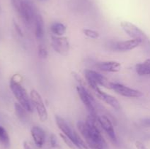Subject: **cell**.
<instances>
[{
	"mask_svg": "<svg viewBox=\"0 0 150 149\" xmlns=\"http://www.w3.org/2000/svg\"><path fill=\"white\" fill-rule=\"evenodd\" d=\"M96 93L100 99H102L103 102L108 104V105L112 107L114 109L117 110H119L121 109V105H120V102L114 96L108 94V93H105V92L102 91H100Z\"/></svg>",
	"mask_w": 150,
	"mask_h": 149,
	"instance_id": "cell-15",
	"label": "cell"
},
{
	"mask_svg": "<svg viewBox=\"0 0 150 149\" xmlns=\"http://www.w3.org/2000/svg\"><path fill=\"white\" fill-rule=\"evenodd\" d=\"M122 29L124 32L130 36L132 39H139L143 42H149V39L147 35L133 23L128 21H122L120 23Z\"/></svg>",
	"mask_w": 150,
	"mask_h": 149,
	"instance_id": "cell-5",
	"label": "cell"
},
{
	"mask_svg": "<svg viewBox=\"0 0 150 149\" xmlns=\"http://www.w3.org/2000/svg\"><path fill=\"white\" fill-rule=\"evenodd\" d=\"M142 42L139 39H132L130 40L120 41L117 42L112 45L111 49L114 51H119V52H126V51H131L134 48L139 47Z\"/></svg>",
	"mask_w": 150,
	"mask_h": 149,
	"instance_id": "cell-10",
	"label": "cell"
},
{
	"mask_svg": "<svg viewBox=\"0 0 150 149\" xmlns=\"http://www.w3.org/2000/svg\"><path fill=\"white\" fill-rule=\"evenodd\" d=\"M0 12H1V7H0Z\"/></svg>",
	"mask_w": 150,
	"mask_h": 149,
	"instance_id": "cell-30",
	"label": "cell"
},
{
	"mask_svg": "<svg viewBox=\"0 0 150 149\" xmlns=\"http://www.w3.org/2000/svg\"><path fill=\"white\" fill-rule=\"evenodd\" d=\"M50 142H51V145L52 148L57 147V137L54 134L51 135V138H50Z\"/></svg>",
	"mask_w": 150,
	"mask_h": 149,
	"instance_id": "cell-24",
	"label": "cell"
},
{
	"mask_svg": "<svg viewBox=\"0 0 150 149\" xmlns=\"http://www.w3.org/2000/svg\"><path fill=\"white\" fill-rule=\"evenodd\" d=\"M23 148L24 149H32L31 146L29 145L27 142H23Z\"/></svg>",
	"mask_w": 150,
	"mask_h": 149,
	"instance_id": "cell-28",
	"label": "cell"
},
{
	"mask_svg": "<svg viewBox=\"0 0 150 149\" xmlns=\"http://www.w3.org/2000/svg\"><path fill=\"white\" fill-rule=\"evenodd\" d=\"M35 34L37 39H41L44 35L43 18L40 14H36L35 18Z\"/></svg>",
	"mask_w": 150,
	"mask_h": 149,
	"instance_id": "cell-16",
	"label": "cell"
},
{
	"mask_svg": "<svg viewBox=\"0 0 150 149\" xmlns=\"http://www.w3.org/2000/svg\"><path fill=\"white\" fill-rule=\"evenodd\" d=\"M83 33L84 34L85 36L89 38H91V39H98L100 36L99 33L97 31L89 29H83Z\"/></svg>",
	"mask_w": 150,
	"mask_h": 149,
	"instance_id": "cell-21",
	"label": "cell"
},
{
	"mask_svg": "<svg viewBox=\"0 0 150 149\" xmlns=\"http://www.w3.org/2000/svg\"><path fill=\"white\" fill-rule=\"evenodd\" d=\"M14 26H15V29H16V32H18V33L20 35H23V33H22V31H21V29L20 27H19V26L17 24V23H16V22L14 21Z\"/></svg>",
	"mask_w": 150,
	"mask_h": 149,
	"instance_id": "cell-27",
	"label": "cell"
},
{
	"mask_svg": "<svg viewBox=\"0 0 150 149\" xmlns=\"http://www.w3.org/2000/svg\"><path fill=\"white\" fill-rule=\"evenodd\" d=\"M42 1H47V0H42Z\"/></svg>",
	"mask_w": 150,
	"mask_h": 149,
	"instance_id": "cell-29",
	"label": "cell"
},
{
	"mask_svg": "<svg viewBox=\"0 0 150 149\" xmlns=\"http://www.w3.org/2000/svg\"><path fill=\"white\" fill-rule=\"evenodd\" d=\"M16 11L18 13L23 23L27 26H30L35 22L37 13H35L32 3L28 0H20V3Z\"/></svg>",
	"mask_w": 150,
	"mask_h": 149,
	"instance_id": "cell-4",
	"label": "cell"
},
{
	"mask_svg": "<svg viewBox=\"0 0 150 149\" xmlns=\"http://www.w3.org/2000/svg\"><path fill=\"white\" fill-rule=\"evenodd\" d=\"M98 118L89 116L86 122L79 121L77 128L90 149H108V145L95 123Z\"/></svg>",
	"mask_w": 150,
	"mask_h": 149,
	"instance_id": "cell-1",
	"label": "cell"
},
{
	"mask_svg": "<svg viewBox=\"0 0 150 149\" xmlns=\"http://www.w3.org/2000/svg\"><path fill=\"white\" fill-rule=\"evenodd\" d=\"M0 143L5 148H8L10 144V140L9 134L5 129L0 126Z\"/></svg>",
	"mask_w": 150,
	"mask_h": 149,
	"instance_id": "cell-19",
	"label": "cell"
},
{
	"mask_svg": "<svg viewBox=\"0 0 150 149\" xmlns=\"http://www.w3.org/2000/svg\"><path fill=\"white\" fill-rule=\"evenodd\" d=\"M60 137H61L63 141L64 142V143H65L66 145H67V146H68L71 149H76L77 148V147L76 146V145L73 143V142L71 140H70V138H69L68 137H67V136L65 135V134H64L63 133H61V134H59Z\"/></svg>",
	"mask_w": 150,
	"mask_h": 149,
	"instance_id": "cell-22",
	"label": "cell"
},
{
	"mask_svg": "<svg viewBox=\"0 0 150 149\" xmlns=\"http://www.w3.org/2000/svg\"><path fill=\"white\" fill-rule=\"evenodd\" d=\"M15 110L17 116L22 121H24L26 118V112L27 111L21 106L19 103L15 104Z\"/></svg>",
	"mask_w": 150,
	"mask_h": 149,
	"instance_id": "cell-20",
	"label": "cell"
},
{
	"mask_svg": "<svg viewBox=\"0 0 150 149\" xmlns=\"http://www.w3.org/2000/svg\"><path fill=\"white\" fill-rule=\"evenodd\" d=\"M10 88L18 103L27 112H32V103H31V100L29 98L26 89L18 81H17L14 78V77L10 79Z\"/></svg>",
	"mask_w": 150,
	"mask_h": 149,
	"instance_id": "cell-2",
	"label": "cell"
},
{
	"mask_svg": "<svg viewBox=\"0 0 150 149\" xmlns=\"http://www.w3.org/2000/svg\"><path fill=\"white\" fill-rule=\"evenodd\" d=\"M51 31L55 36L62 37L66 33L67 28L65 25L60 22H54L51 24Z\"/></svg>",
	"mask_w": 150,
	"mask_h": 149,
	"instance_id": "cell-18",
	"label": "cell"
},
{
	"mask_svg": "<svg viewBox=\"0 0 150 149\" xmlns=\"http://www.w3.org/2000/svg\"><path fill=\"white\" fill-rule=\"evenodd\" d=\"M38 55L42 58H45L48 56V51L43 45H40L38 48Z\"/></svg>",
	"mask_w": 150,
	"mask_h": 149,
	"instance_id": "cell-23",
	"label": "cell"
},
{
	"mask_svg": "<svg viewBox=\"0 0 150 149\" xmlns=\"http://www.w3.org/2000/svg\"><path fill=\"white\" fill-rule=\"evenodd\" d=\"M136 148L137 149H148L144 144L141 141H136L135 143Z\"/></svg>",
	"mask_w": 150,
	"mask_h": 149,
	"instance_id": "cell-25",
	"label": "cell"
},
{
	"mask_svg": "<svg viewBox=\"0 0 150 149\" xmlns=\"http://www.w3.org/2000/svg\"><path fill=\"white\" fill-rule=\"evenodd\" d=\"M141 124L144 127H150V118L142 120L141 121Z\"/></svg>",
	"mask_w": 150,
	"mask_h": 149,
	"instance_id": "cell-26",
	"label": "cell"
},
{
	"mask_svg": "<svg viewBox=\"0 0 150 149\" xmlns=\"http://www.w3.org/2000/svg\"><path fill=\"white\" fill-rule=\"evenodd\" d=\"M95 67L99 70L108 72H117L121 70V64L117 61H108L97 63Z\"/></svg>",
	"mask_w": 150,
	"mask_h": 149,
	"instance_id": "cell-14",
	"label": "cell"
},
{
	"mask_svg": "<svg viewBox=\"0 0 150 149\" xmlns=\"http://www.w3.org/2000/svg\"><path fill=\"white\" fill-rule=\"evenodd\" d=\"M51 39V47L56 52L62 56H65L68 53L70 50V43L67 37L52 35Z\"/></svg>",
	"mask_w": 150,
	"mask_h": 149,
	"instance_id": "cell-8",
	"label": "cell"
},
{
	"mask_svg": "<svg viewBox=\"0 0 150 149\" xmlns=\"http://www.w3.org/2000/svg\"><path fill=\"white\" fill-rule=\"evenodd\" d=\"M31 134L35 145L38 148H42L45 143L46 137L45 131L40 127L35 126L31 129Z\"/></svg>",
	"mask_w": 150,
	"mask_h": 149,
	"instance_id": "cell-12",
	"label": "cell"
},
{
	"mask_svg": "<svg viewBox=\"0 0 150 149\" xmlns=\"http://www.w3.org/2000/svg\"><path fill=\"white\" fill-rule=\"evenodd\" d=\"M30 97L31 102L36 109L40 120L44 122L48 119V111L45 108L42 96L38 93V91L33 89L30 92Z\"/></svg>",
	"mask_w": 150,
	"mask_h": 149,
	"instance_id": "cell-6",
	"label": "cell"
},
{
	"mask_svg": "<svg viewBox=\"0 0 150 149\" xmlns=\"http://www.w3.org/2000/svg\"><path fill=\"white\" fill-rule=\"evenodd\" d=\"M56 123L57 125L58 126L59 129L62 131V132L64 134H65L67 137H68L73 143L75 144V140H74V130L72 129L68 125L65 120L63 118H62L59 115H56L55 116Z\"/></svg>",
	"mask_w": 150,
	"mask_h": 149,
	"instance_id": "cell-13",
	"label": "cell"
},
{
	"mask_svg": "<svg viewBox=\"0 0 150 149\" xmlns=\"http://www.w3.org/2000/svg\"><path fill=\"white\" fill-rule=\"evenodd\" d=\"M136 71L139 75L150 74V59H146L144 62L136 64Z\"/></svg>",
	"mask_w": 150,
	"mask_h": 149,
	"instance_id": "cell-17",
	"label": "cell"
},
{
	"mask_svg": "<svg viewBox=\"0 0 150 149\" xmlns=\"http://www.w3.org/2000/svg\"><path fill=\"white\" fill-rule=\"evenodd\" d=\"M110 89L114 90L118 94L121 96H125V97L130 98H138L143 96V93L139 90L131 89L127 86H124V85L120 84V83H111Z\"/></svg>",
	"mask_w": 150,
	"mask_h": 149,
	"instance_id": "cell-9",
	"label": "cell"
},
{
	"mask_svg": "<svg viewBox=\"0 0 150 149\" xmlns=\"http://www.w3.org/2000/svg\"><path fill=\"white\" fill-rule=\"evenodd\" d=\"M98 122L101 127V128L106 132L108 137L114 143L117 142V136H116L115 131H114V126L111 121L105 115H101L98 117Z\"/></svg>",
	"mask_w": 150,
	"mask_h": 149,
	"instance_id": "cell-11",
	"label": "cell"
},
{
	"mask_svg": "<svg viewBox=\"0 0 150 149\" xmlns=\"http://www.w3.org/2000/svg\"><path fill=\"white\" fill-rule=\"evenodd\" d=\"M76 90H77L81 100L83 102V105L88 110L90 115L98 118V115L97 114L96 108H95L96 105H95V99L92 97V96L89 94V92L86 91V89L83 86H78L76 87Z\"/></svg>",
	"mask_w": 150,
	"mask_h": 149,
	"instance_id": "cell-7",
	"label": "cell"
},
{
	"mask_svg": "<svg viewBox=\"0 0 150 149\" xmlns=\"http://www.w3.org/2000/svg\"><path fill=\"white\" fill-rule=\"evenodd\" d=\"M84 75L87 83L95 91V93H98L101 91L99 86L110 89L111 82L108 81V79L105 78L103 75L98 73V72L86 69L84 70Z\"/></svg>",
	"mask_w": 150,
	"mask_h": 149,
	"instance_id": "cell-3",
	"label": "cell"
}]
</instances>
